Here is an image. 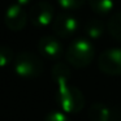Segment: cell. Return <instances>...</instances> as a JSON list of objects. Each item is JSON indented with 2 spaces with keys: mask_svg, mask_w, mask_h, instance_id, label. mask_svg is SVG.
I'll list each match as a JSON object with an SVG mask.
<instances>
[{
  "mask_svg": "<svg viewBox=\"0 0 121 121\" xmlns=\"http://www.w3.org/2000/svg\"><path fill=\"white\" fill-rule=\"evenodd\" d=\"M16 4H18V5H21L25 8V7L31 4V0H16Z\"/></svg>",
  "mask_w": 121,
  "mask_h": 121,
  "instance_id": "cell-17",
  "label": "cell"
},
{
  "mask_svg": "<svg viewBox=\"0 0 121 121\" xmlns=\"http://www.w3.org/2000/svg\"><path fill=\"white\" fill-rule=\"evenodd\" d=\"M44 121H70V118L63 111H50L46 115Z\"/></svg>",
  "mask_w": 121,
  "mask_h": 121,
  "instance_id": "cell-16",
  "label": "cell"
},
{
  "mask_svg": "<svg viewBox=\"0 0 121 121\" xmlns=\"http://www.w3.org/2000/svg\"><path fill=\"white\" fill-rule=\"evenodd\" d=\"M51 77H52L53 82L57 85V87L63 86V85H68L69 79L72 78V70L66 64L56 63L51 70Z\"/></svg>",
  "mask_w": 121,
  "mask_h": 121,
  "instance_id": "cell-10",
  "label": "cell"
},
{
  "mask_svg": "<svg viewBox=\"0 0 121 121\" xmlns=\"http://www.w3.org/2000/svg\"><path fill=\"white\" fill-rule=\"evenodd\" d=\"M95 56L94 46L86 38H77L66 50V60L73 68L82 69L91 64Z\"/></svg>",
  "mask_w": 121,
  "mask_h": 121,
  "instance_id": "cell-2",
  "label": "cell"
},
{
  "mask_svg": "<svg viewBox=\"0 0 121 121\" xmlns=\"http://www.w3.org/2000/svg\"><path fill=\"white\" fill-rule=\"evenodd\" d=\"M56 103L60 111L68 113H78L85 107V96L81 90L72 85H63L57 87Z\"/></svg>",
  "mask_w": 121,
  "mask_h": 121,
  "instance_id": "cell-3",
  "label": "cell"
},
{
  "mask_svg": "<svg viewBox=\"0 0 121 121\" xmlns=\"http://www.w3.org/2000/svg\"><path fill=\"white\" fill-rule=\"evenodd\" d=\"M85 31L90 39H100L104 34V24L99 18H90L85 25Z\"/></svg>",
  "mask_w": 121,
  "mask_h": 121,
  "instance_id": "cell-11",
  "label": "cell"
},
{
  "mask_svg": "<svg viewBox=\"0 0 121 121\" xmlns=\"http://www.w3.org/2000/svg\"><path fill=\"white\" fill-rule=\"evenodd\" d=\"M44 64L42 59L29 51H22L14 56L13 70L18 77L24 79L38 78L43 73Z\"/></svg>",
  "mask_w": 121,
  "mask_h": 121,
  "instance_id": "cell-1",
  "label": "cell"
},
{
  "mask_svg": "<svg viewBox=\"0 0 121 121\" xmlns=\"http://www.w3.org/2000/svg\"><path fill=\"white\" fill-rule=\"evenodd\" d=\"M29 18V13L25 11L24 7L13 3L5 9L4 13V24L12 31H20L25 29Z\"/></svg>",
  "mask_w": 121,
  "mask_h": 121,
  "instance_id": "cell-7",
  "label": "cell"
},
{
  "mask_svg": "<svg viewBox=\"0 0 121 121\" xmlns=\"http://www.w3.org/2000/svg\"><path fill=\"white\" fill-rule=\"evenodd\" d=\"M51 27L59 38H72L78 30V21L73 14L59 13L55 16Z\"/></svg>",
  "mask_w": 121,
  "mask_h": 121,
  "instance_id": "cell-6",
  "label": "cell"
},
{
  "mask_svg": "<svg viewBox=\"0 0 121 121\" xmlns=\"http://www.w3.org/2000/svg\"><path fill=\"white\" fill-rule=\"evenodd\" d=\"M98 66L108 76H121V48L103 51L98 57Z\"/></svg>",
  "mask_w": 121,
  "mask_h": 121,
  "instance_id": "cell-5",
  "label": "cell"
},
{
  "mask_svg": "<svg viewBox=\"0 0 121 121\" xmlns=\"http://www.w3.org/2000/svg\"><path fill=\"white\" fill-rule=\"evenodd\" d=\"M91 11L98 16H105L115 7V0H87Z\"/></svg>",
  "mask_w": 121,
  "mask_h": 121,
  "instance_id": "cell-12",
  "label": "cell"
},
{
  "mask_svg": "<svg viewBox=\"0 0 121 121\" xmlns=\"http://www.w3.org/2000/svg\"><path fill=\"white\" fill-rule=\"evenodd\" d=\"M29 18L33 26L42 29L52 24L55 18V8L48 1H38L33 4L29 11Z\"/></svg>",
  "mask_w": 121,
  "mask_h": 121,
  "instance_id": "cell-4",
  "label": "cell"
},
{
  "mask_svg": "<svg viewBox=\"0 0 121 121\" xmlns=\"http://www.w3.org/2000/svg\"><path fill=\"white\" fill-rule=\"evenodd\" d=\"M14 52L9 46H0V68L9 65L14 60Z\"/></svg>",
  "mask_w": 121,
  "mask_h": 121,
  "instance_id": "cell-14",
  "label": "cell"
},
{
  "mask_svg": "<svg viewBox=\"0 0 121 121\" xmlns=\"http://www.w3.org/2000/svg\"><path fill=\"white\" fill-rule=\"evenodd\" d=\"M38 51L40 56L47 60H59L64 53L63 44L56 37H42L38 42Z\"/></svg>",
  "mask_w": 121,
  "mask_h": 121,
  "instance_id": "cell-8",
  "label": "cell"
},
{
  "mask_svg": "<svg viewBox=\"0 0 121 121\" xmlns=\"http://www.w3.org/2000/svg\"><path fill=\"white\" fill-rule=\"evenodd\" d=\"M85 3H86V0H57L59 5L63 9H66V11L78 9V8H81Z\"/></svg>",
  "mask_w": 121,
  "mask_h": 121,
  "instance_id": "cell-15",
  "label": "cell"
},
{
  "mask_svg": "<svg viewBox=\"0 0 121 121\" xmlns=\"http://www.w3.org/2000/svg\"><path fill=\"white\" fill-rule=\"evenodd\" d=\"M90 121H111L112 120V111L103 103H94L89 108L87 112Z\"/></svg>",
  "mask_w": 121,
  "mask_h": 121,
  "instance_id": "cell-9",
  "label": "cell"
},
{
  "mask_svg": "<svg viewBox=\"0 0 121 121\" xmlns=\"http://www.w3.org/2000/svg\"><path fill=\"white\" fill-rule=\"evenodd\" d=\"M107 29L108 33L112 35V38L121 42V11L113 13L109 17L107 22Z\"/></svg>",
  "mask_w": 121,
  "mask_h": 121,
  "instance_id": "cell-13",
  "label": "cell"
}]
</instances>
